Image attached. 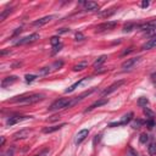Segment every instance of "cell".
Wrapping results in <instances>:
<instances>
[{
    "label": "cell",
    "mask_w": 156,
    "mask_h": 156,
    "mask_svg": "<svg viewBox=\"0 0 156 156\" xmlns=\"http://www.w3.org/2000/svg\"><path fill=\"white\" fill-rule=\"evenodd\" d=\"M29 118H30V116H10L6 121V126H13L18 122H22V121H26Z\"/></svg>",
    "instance_id": "cell-7"
},
{
    "label": "cell",
    "mask_w": 156,
    "mask_h": 156,
    "mask_svg": "<svg viewBox=\"0 0 156 156\" xmlns=\"http://www.w3.org/2000/svg\"><path fill=\"white\" fill-rule=\"evenodd\" d=\"M13 152H15V147H10V149H7L1 156H13Z\"/></svg>",
    "instance_id": "cell-34"
},
{
    "label": "cell",
    "mask_w": 156,
    "mask_h": 156,
    "mask_svg": "<svg viewBox=\"0 0 156 156\" xmlns=\"http://www.w3.org/2000/svg\"><path fill=\"white\" fill-rule=\"evenodd\" d=\"M100 136H101V135H96V138L94 139V144H96V141H99V140H100Z\"/></svg>",
    "instance_id": "cell-44"
},
{
    "label": "cell",
    "mask_w": 156,
    "mask_h": 156,
    "mask_svg": "<svg viewBox=\"0 0 156 156\" xmlns=\"http://www.w3.org/2000/svg\"><path fill=\"white\" fill-rule=\"evenodd\" d=\"M152 38H155V39H156V33H155V34L152 35Z\"/></svg>",
    "instance_id": "cell-46"
},
{
    "label": "cell",
    "mask_w": 156,
    "mask_h": 156,
    "mask_svg": "<svg viewBox=\"0 0 156 156\" xmlns=\"http://www.w3.org/2000/svg\"><path fill=\"white\" fill-rule=\"evenodd\" d=\"M21 30H22V28H17V29L15 30V33H13V37H15V35H17L18 33H21Z\"/></svg>",
    "instance_id": "cell-43"
},
{
    "label": "cell",
    "mask_w": 156,
    "mask_h": 156,
    "mask_svg": "<svg viewBox=\"0 0 156 156\" xmlns=\"http://www.w3.org/2000/svg\"><path fill=\"white\" fill-rule=\"evenodd\" d=\"M122 84H124V80H123V79H121V80H117V82L112 83L110 87H107L106 89H104V90L101 91V95H102V96H105V95H108V94L113 93V91H115V90H117Z\"/></svg>",
    "instance_id": "cell-6"
},
{
    "label": "cell",
    "mask_w": 156,
    "mask_h": 156,
    "mask_svg": "<svg viewBox=\"0 0 156 156\" xmlns=\"http://www.w3.org/2000/svg\"><path fill=\"white\" fill-rule=\"evenodd\" d=\"M88 78H89V77H84V78H82L80 80L76 82V83H74V84H72V85H71L69 88H67V89L65 90V93H72V91H73V90H74V89H76L77 87H79V85H80V84H82V83H83L84 80H87Z\"/></svg>",
    "instance_id": "cell-18"
},
{
    "label": "cell",
    "mask_w": 156,
    "mask_h": 156,
    "mask_svg": "<svg viewBox=\"0 0 156 156\" xmlns=\"http://www.w3.org/2000/svg\"><path fill=\"white\" fill-rule=\"evenodd\" d=\"M62 48H63V45H62L61 43H60L58 45L54 46V48H52V50H51V55H55V54H56V52H58V51H60V50H61Z\"/></svg>",
    "instance_id": "cell-31"
},
{
    "label": "cell",
    "mask_w": 156,
    "mask_h": 156,
    "mask_svg": "<svg viewBox=\"0 0 156 156\" xmlns=\"http://www.w3.org/2000/svg\"><path fill=\"white\" fill-rule=\"evenodd\" d=\"M95 91V89H90V90H87V91H84V93H82L80 95H78L77 98H74V99H72L71 100V102H69V105H68V107H71V106H73V105H76V104H78L79 101H82L85 96H88V95H90L91 93H94Z\"/></svg>",
    "instance_id": "cell-8"
},
{
    "label": "cell",
    "mask_w": 156,
    "mask_h": 156,
    "mask_svg": "<svg viewBox=\"0 0 156 156\" xmlns=\"http://www.w3.org/2000/svg\"><path fill=\"white\" fill-rule=\"evenodd\" d=\"M62 65H63V61H55L51 67H54V69H58L62 67Z\"/></svg>",
    "instance_id": "cell-35"
},
{
    "label": "cell",
    "mask_w": 156,
    "mask_h": 156,
    "mask_svg": "<svg viewBox=\"0 0 156 156\" xmlns=\"http://www.w3.org/2000/svg\"><path fill=\"white\" fill-rule=\"evenodd\" d=\"M143 124H145V121H143V119H135V121L132 123V127H133L134 129H139Z\"/></svg>",
    "instance_id": "cell-27"
},
{
    "label": "cell",
    "mask_w": 156,
    "mask_h": 156,
    "mask_svg": "<svg viewBox=\"0 0 156 156\" xmlns=\"http://www.w3.org/2000/svg\"><path fill=\"white\" fill-rule=\"evenodd\" d=\"M11 11H12V9H5V10L1 12V15H0V21H4V20L6 18V16H7Z\"/></svg>",
    "instance_id": "cell-29"
},
{
    "label": "cell",
    "mask_w": 156,
    "mask_h": 156,
    "mask_svg": "<svg viewBox=\"0 0 156 156\" xmlns=\"http://www.w3.org/2000/svg\"><path fill=\"white\" fill-rule=\"evenodd\" d=\"M50 43H51V45H52V46H56V45H58V44H60V38H58L57 35L51 37V38H50Z\"/></svg>",
    "instance_id": "cell-30"
},
{
    "label": "cell",
    "mask_w": 156,
    "mask_h": 156,
    "mask_svg": "<svg viewBox=\"0 0 156 156\" xmlns=\"http://www.w3.org/2000/svg\"><path fill=\"white\" fill-rule=\"evenodd\" d=\"M65 126H66V123H61V124H56V126H51V127H45V128H43V133H45V134L52 133V132H56V130L61 129Z\"/></svg>",
    "instance_id": "cell-17"
},
{
    "label": "cell",
    "mask_w": 156,
    "mask_h": 156,
    "mask_svg": "<svg viewBox=\"0 0 156 156\" xmlns=\"http://www.w3.org/2000/svg\"><path fill=\"white\" fill-rule=\"evenodd\" d=\"M133 112H128V113H126V115H123L122 117H121V119L119 121H117V122H111L110 124H108V127H111V128H113V127H119V126H126L127 123H129L132 119H133Z\"/></svg>",
    "instance_id": "cell-3"
},
{
    "label": "cell",
    "mask_w": 156,
    "mask_h": 156,
    "mask_svg": "<svg viewBox=\"0 0 156 156\" xmlns=\"http://www.w3.org/2000/svg\"><path fill=\"white\" fill-rule=\"evenodd\" d=\"M29 133H30V130H29V129H22V130H20V132H16L12 136H13V139H15V140L24 139V138L29 136Z\"/></svg>",
    "instance_id": "cell-15"
},
{
    "label": "cell",
    "mask_w": 156,
    "mask_h": 156,
    "mask_svg": "<svg viewBox=\"0 0 156 156\" xmlns=\"http://www.w3.org/2000/svg\"><path fill=\"white\" fill-rule=\"evenodd\" d=\"M72 99H67V98H62V99H57L56 101H54L50 107H49V111H58V110H62V108H66L68 107L69 102H71Z\"/></svg>",
    "instance_id": "cell-2"
},
{
    "label": "cell",
    "mask_w": 156,
    "mask_h": 156,
    "mask_svg": "<svg viewBox=\"0 0 156 156\" xmlns=\"http://www.w3.org/2000/svg\"><path fill=\"white\" fill-rule=\"evenodd\" d=\"M147 6H149V1H146V0H145V1H143V2H141V7H144V9H145V7H147Z\"/></svg>",
    "instance_id": "cell-42"
},
{
    "label": "cell",
    "mask_w": 156,
    "mask_h": 156,
    "mask_svg": "<svg viewBox=\"0 0 156 156\" xmlns=\"http://www.w3.org/2000/svg\"><path fill=\"white\" fill-rule=\"evenodd\" d=\"M38 39H39V34H38V33H33V34H29V35H27V37H24V38H20L18 40L15 41V44H16V45H24V44L33 43V41H35V40H38Z\"/></svg>",
    "instance_id": "cell-4"
},
{
    "label": "cell",
    "mask_w": 156,
    "mask_h": 156,
    "mask_svg": "<svg viewBox=\"0 0 156 156\" xmlns=\"http://www.w3.org/2000/svg\"><path fill=\"white\" fill-rule=\"evenodd\" d=\"M149 104V99H146V98H144V96H141V98H139L138 99V105L140 106V107H146V105Z\"/></svg>",
    "instance_id": "cell-26"
},
{
    "label": "cell",
    "mask_w": 156,
    "mask_h": 156,
    "mask_svg": "<svg viewBox=\"0 0 156 156\" xmlns=\"http://www.w3.org/2000/svg\"><path fill=\"white\" fill-rule=\"evenodd\" d=\"M85 11H90V12H94V11H98L99 10V5L95 2V1H85V2H82Z\"/></svg>",
    "instance_id": "cell-12"
},
{
    "label": "cell",
    "mask_w": 156,
    "mask_h": 156,
    "mask_svg": "<svg viewBox=\"0 0 156 156\" xmlns=\"http://www.w3.org/2000/svg\"><path fill=\"white\" fill-rule=\"evenodd\" d=\"M138 28L140 30H155L156 29V20H151L146 23H143V24L138 26Z\"/></svg>",
    "instance_id": "cell-10"
},
{
    "label": "cell",
    "mask_w": 156,
    "mask_h": 156,
    "mask_svg": "<svg viewBox=\"0 0 156 156\" xmlns=\"http://www.w3.org/2000/svg\"><path fill=\"white\" fill-rule=\"evenodd\" d=\"M24 78H26V82H27V83H30V82L35 80L37 76H35V74H26V76H24Z\"/></svg>",
    "instance_id": "cell-32"
},
{
    "label": "cell",
    "mask_w": 156,
    "mask_h": 156,
    "mask_svg": "<svg viewBox=\"0 0 156 156\" xmlns=\"http://www.w3.org/2000/svg\"><path fill=\"white\" fill-rule=\"evenodd\" d=\"M143 111H144L145 116L147 117V119H155V112H154V111H151L149 107H144V108H143Z\"/></svg>",
    "instance_id": "cell-23"
},
{
    "label": "cell",
    "mask_w": 156,
    "mask_h": 156,
    "mask_svg": "<svg viewBox=\"0 0 156 156\" xmlns=\"http://www.w3.org/2000/svg\"><path fill=\"white\" fill-rule=\"evenodd\" d=\"M83 39H84V35L80 32H77L76 33V40H83Z\"/></svg>",
    "instance_id": "cell-39"
},
{
    "label": "cell",
    "mask_w": 156,
    "mask_h": 156,
    "mask_svg": "<svg viewBox=\"0 0 156 156\" xmlns=\"http://www.w3.org/2000/svg\"><path fill=\"white\" fill-rule=\"evenodd\" d=\"M88 134H89V130H88V129H82V130H79L78 134H77V138H76V144L79 145V144L88 136Z\"/></svg>",
    "instance_id": "cell-16"
},
{
    "label": "cell",
    "mask_w": 156,
    "mask_h": 156,
    "mask_svg": "<svg viewBox=\"0 0 156 156\" xmlns=\"http://www.w3.org/2000/svg\"><path fill=\"white\" fill-rule=\"evenodd\" d=\"M140 60H141V57H133V58H128L127 61H124L123 63H122V68L123 69H129V68H132L134 65H136L138 62H140Z\"/></svg>",
    "instance_id": "cell-9"
},
{
    "label": "cell",
    "mask_w": 156,
    "mask_h": 156,
    "mask_svg": "<svg viewBox=\"0 0 156 156\" xmlns=\"http://www.w3.org/2000/svg\"><path fill=\"white\" fill-rule=\"evenodd\" d=\"M145 124L147 126L149 129H154V128L156 127V122H155L154 119H146V121H145Z\"/></svg>",
    "instance_id": "cell-28"
},
{
    "label": "cell",
    "mask_w": 156,
    "mask_h": 156,
    "mask_svg": "<svg viewBox=\"0 0 156 156\" xmlns=\"http://www.w3.org/2000/svg\"><path fill=\"white\" fill-rule=\"evenodd\" d=\"M69 28H61V29H57V34H65V33H69Z\"/></svg>",
    "instance_id": "cell-36"
},
{
    "label": "cell",
    "mask_w": 156,
    "mask_h": 156,
    "mask_svg": "<svg viewBox=\"0 0 156 156\" xmlns=\"http://www.w3.org/2000/svg\"><path fill=\"white\" fill-rule=\"evenodd\" d=\"M139 140H140V143H141V144H146V141L149 140V135H147L146 133H143V134L140 135Z\"/></svg>",
    "instance_id": "cell-33"
},
{
    "label": "cell",
    "mask_w": 156,
    "mask_h": 156,
    "mask_svg": "<svg viewBox=\"0 0 156 156\" xmlns=\"http://www.w3.org/2000/svg\"><path fill=\"white\" fill-rule=\"evenodd\" d=\"M4 144H5V138H4V136H1V141H0V145L2 146Z\"/></svg>",
    "instance_id": "cell-45"
},
{
    "label": "cell",
    "mask_w": 156,
    "mask_h": 156,
    "mask_svg": "<svg viewBox=\"0 0 156 156\" xmlns=\"http://www.w3.org/2000/svg\"><path fill=\"white\" fill-rule=\"evenodd\" d=\"M60 118H61L60 116H52L51 118H49V121H50V122H52V121H56V119H60Z\"/></svg>",
    "instance_id": "cell-41"
},
{
    "label": "cell",
    "mask_w": 156,
    "mask_h": 156,
    "mask_svg": "<svg viewBox=\"0 0 156 156\" xmlns=\"http://www.w3.org/2000/svg\"><path fill=\"white\" fill-rule=\"evenodd\" d=\"M105 104H107V99H100V100H96L94 104H91L88 108H85L84 110V112L87 113V112H89V111H91V110H94V108H96V107H99V106H102V105H105Z\"/></svg>",
    "instance_id": "cell-14"
},
{
    "label": "cell",
    "mask_w": 156,
    "mask_h": 156,
    "mask_svg": "<svg viewBox=\"0 0 156 156\" xmlns=\"http://www.w3.org/2000/svg\"><path fill=\"white\" fill-rule=\"evenodd\" d=\"M17 79H18L17 76H9V77H6V78H4V79L1 80V87H2V88H6V87L13 84L15 82H17Z\"/></svg>",
    "instance_id": "cell-13"
},
{
    "label": "cell",
    "mask_w": 156,
    "mask_h": 156,
    "mask_svg": "<svg viewBox=\"0 0 156 156\" xmlns=\"http://www.w3.org/2000/svg\"><path fill=\"white\" fill-rule=\"evenodd\" d=\"M135 28H138V24L130 22V23H127V24L123 26V32H132V30L135 29Z\"/></svg>",
    "instance_id": "cell-24"
},
{
    "label": "cell",
    "mask_w": 156,
    "mask_h": 156,
    "mask_svg": "<svg viewBox=\"0 0 156 156\" xmlns=\"http://www.w3.org/2000/svg\"><path fill=\"white\" fill-rule=\"evenodd\" d=\"M44 99V94L40 93H33V94H26V95H21V96H15L13 99L9 100V102H16V104H21V105H30V104H35L40 100Z\"/></svg>",
    "instance_id": "cell-1"
},
{
    "label": "cell",
    "mask_w": 156,
    "mask_h": 156,
    "mask_svg": "<svg viewBox=\"0 0 156 156\" xmlns=\"http://www.w3.org/2000/svg\"><path fill=\"white\" fill-rule=\"evenodd\" d=\"M52 18H55V16H54V15L45 16V17H41V18H39V20H37V21H34L32 24H33V26H35V27H41V26H44V24L49 23Z\"/></svg>",
    "instance_id": "cell-11"
},
{
    "label": "cell",
    "mask_w": 156,
    "mask_h": 156,
    "mask_svg": "<svg viewBox=\"0 0 156 156\" xmlns=\"http://www.w3.org/2000/svg\"><path fill=\"white\" fill-rule=\"evenodd\" d=\"M117 24H118L117 21H106V22L100 23L99 26H96V32H105V30L113 29Z\"/></svg>",
    "instance_id": "cell-5"
},
{
    "label": "cell",
    "mask_w": 156,
    "mask_h": 156,
    "mask_svg": "<svg viewBox=\"0 0 156 156\" xmlns=\"http://www.w3.org/2000/svg\"><path fill=\"white\" fill-rule=\"evenodd\" d=\"M50 72V67H44L39 71V74H48Z\"/></svg>",
    "instance_id": "cell-37"
},
{
    "label": "cell",
    "mask_w": 156,
    "mask_h": 156,
    "mask_svg": "<svg viewBox=\"0 0 156 156\" xmlns=\"http://www.w3.org/2000/svg\"><path fill=\"white\" fill-rule=\"evenodd\" d=\"M132 51H133V48H129L128 50H124V51H123L121 55H122V56H124V55H127V54H129V52H132Z\"/></svg>",
    "instance_id": "cell-40"
},
{
    "label": "cell",
    "mask_w": 156,
    "mask_h": 156,
    "mask_svg": "<svg viewBox=\"0 0 156 156\" xmlns=\"http://www.w3.org/2000/svg\"><path fill=\"white\" fill-rule=\"evenodd\" d=\"M49 149H45V150H43L41 152H39V154H37V155H34V156H48L49 155Z\"/></svg>",
    "instance_id": "cell-38"
},
{
    "label": "cell",
    "mask_w": 156,
    "mask_h": 156,
    "mask_svg": "<svg viewBox=\"0 0 156 156\" xmlns=\"http://www.w3.org/2000/svg\"><path fill=\"white\" fill-rule=\"evenodd\" d=\"M106 58H107V56L106 55H101V56H99L95 61H94V63H93V67L94 68H96V67H99V66H101L105 61H106Z\"/></svg>",
    "instance_id": "cell-19"
},
{
    "label": "cell",
    "mask_w": 156,
    "mask_h": 156,
    "mask_svg": "<svg viewBox=\"0 0 156 156\" xmlns=\"http://www.w3.org/2000/svg\"><path fill=\"white\" fill-rule=\"evenodd\" d=\"M115 12H116V9L112 7V9H108V10H106V11L100 12V13H99V17H110V16H112Z\"/></svg>",
    "instance_id": "cell-22"
},
{
    "label": "cell",
    "mask_w": 156,
    "mask_h": 156,
    "mask_svg": "<svg viewBox=\"0 0 156 156\" xmlns=\"http://www.w3.org/2000/svg\"><path fill=\"white\" fill-rule=\"evenodd\" d=\"M87 66H88V62H87V61L78 62L77 65L73 66V71H76V72H78V71H83L84 68H87Z\"/></svg>",
    "instance_id": "cell-21"
},
{
    "label": "cell",
    "mask_w": 156,
    "mask_h": 156,
    "mask_svg": "<svg viewBox=\"0 0 156 156\" xmlns=\"http://www.w3.org/2000/svg\"><path fill=\"white\" fill-rule=\"evenodd\" d=\"M147 151H149V154H150V155L156 156V143H155V141L150 143V145L147 146Z\"/></svg>",
    "instance_id": "cell-25"
},
{
    "label": "cell",
    "mask_w": 156,
    "mask_h": 156,
    "mask_svg": "<svg viewBox=\"0 0 156 156\" xmlns=\"http://www.w3.org/2000/svg\"><path fill=\"white\" fill-rule=\"evenodd\" d=\"M155 46H156V39L152 38V39L147 40V41L143 45V49H144V50H150V49H152V48H155Z\"/></svg>",
    "instance_id": "cell-20"
}]
</instances>
